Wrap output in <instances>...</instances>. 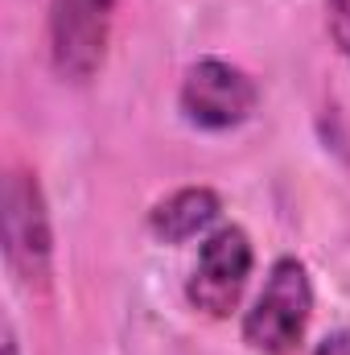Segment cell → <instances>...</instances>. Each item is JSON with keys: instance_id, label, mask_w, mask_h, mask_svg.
I'll use <instances>...</instances> for the list:
<instances>
[{"instance_id": "cell-1", "label": "cell", "mask_w": 350, "mask_h": 355, "mask_svg": "<svg viewBox=\"0 0 350 355\" xmlns=\"http://www.w3.org/2000/svg\"><path fill=\"white\" fill-rule=\"evenodd\" d=\"M0 236L4 265L25 289H46L54 268V223L50 202L33 170H8L0 190Z\"/></svg>"}, {"instance_id": "cell-2", "label": "cell", "mask_w": 350, "mask_h": 355, "mask_svg": "<svg viewBox=\"0 0 350 355\" xmlns=\"http://www.w3.org/2000/svg\"><path fill=\"white\" fill-rule=\"evenodd\" d=\"M313 318V281L297 257H280L268 268L260 297L243 314V343L256 355H293Z\"/></svg>"}, {"instance_id": "cell-3", "label": "cell", "mask_w": 350, "mask_h": 355, "mask_svg": "<svg viewBox=\"0 0 350 355\" xmlns=\"http://www.w3.org/2000/svg\"><path fill=\"white\" fill-rule=\"evenodd\" d=\"M120 0H50L46 33H50V67L62 83H91L111 46Z\"/></svg>"}, {"instance_id": "cell-4", "label": "cell", "mask_w": 350, "mask_h": 355, "mask_svg": "<svg viewBox=\"0 0 350 355\" xmlns=\"http://www.w3.org/2000/svg\"><path fill=\"white\" fill-rule=\"evenodd\" d=\"M177 107H181L185 124H194L202 132H231L256 116L260 87L243 67H235L227 58H198L181 75Z\"/></svg>"}, {"instance_id": "cell-5", "label": "cell", "mask_w": 350, "mask_h": 355, "mask_svg": "<svg viewBox=\"0 0 350 355\" xmlns=\"http://www.w3.org/2000/svg\"><path fill=\"white\" fill-rule=\"evenodd\" d=\"M252 265H256V248L239 223H223L206 232V240L198 244V261L185 277L190 306L210 318H231L248 289Z\"/></svg>"}, {"instance_id": "cell-6", "label": "cell", "mask_w": 350, "mask_h": 355, "mask_svg": "<svg viewBox=\"0 0 350 355\" xmlns=\"http://www.w3.org/2000/svg\"><path fill=\"white\" fill-rule=\"evenodd\" d=\"M223 198L210 186H181L174 194H165L161 202H153L149 211V232L161 244H185L202 232H210V223L219 219Z\"/></svg>"}, {"instance_id": "cell-7", "label": "cell", "mask_w": 350, "mask_h": 355, "mask_svg": "<svg viewBox=\"0 0 350 355\" xmlns=\"http://www.w3.org/2000/svg\"><path fill=\"white\" fill-rule=\"evenodd\" d=\"M326 29L338 46V54L350 58V0H326Z\"/></svg>"}, {"instance_id": "cell-8", "label": "cell", "mask_w": 350, "mask_h": 355, "mask_svg": "<svg viewBox=\"0 0 350 355\" xmlns=\"http://www.w3.org/2000/svg\"><path fill=\"white\" fill-rule=\"evenodd\" d=\"M313 355H350V327H342V331H330V335L313 347Z\"/></svg>"}, {"instance_id": "cell-9", "label": "cell", "mask_w": 350, "mask_h": 355, "mask_svg": "<svg viewBox=\"0 0 350 355\" xmlns=\"http://www.w3.org/2000/svg\"><path fill=\"white\" fill-rule=\"evenodd\" d=\"M0 355H21V343H17V335H12V327L4 331V352Z\"/></svg>"}]
</instances>
